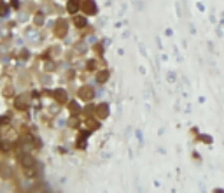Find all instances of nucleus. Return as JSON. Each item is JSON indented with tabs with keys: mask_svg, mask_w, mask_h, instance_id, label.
<instances>
[{
	"mask_svg": "<svg viewBox=\"0 0 224 193\" xmlns=\"http://www.w3.org/2000/svg\"><path fill=\"white\" fill-rule=\"evenodd\" d=\"M107 77H109V74H107V72H100L96 79H98V83H103V81H107Z\"/></svg>",
	"mask_w": 224,
	"mask_h": 193,
	"instance_id": "obj_9",
	"label": "nucleus"
},
{
	"mask_svg": "<svg viewBox=\"0 0 224 193\" xmlns=\"http://www.w3.org/2000/svg\"><path fill=\"white\" fill-rule=\"evenodd\" d=\"M93 95H95V93H93V90L89 88V86H84V88L79 90V97H81L82 100H91Z\"/></svg>",
	"mask_w": 224,
	"mask_h": 193,
	"instance_id": "obj_2",
	"label": "nucleus"
},
{
	"mask_svg": "<svg viewBox=\"0 0 224 193\" xmlns=\"http://www.w3.org/2000/svg\"><path fill=\"white\" fill-rule=\"evenodd\" d=\"M21 165H23V168L26 170V176H33V174H32V168L35 167V160H33L32 156H23Z\"/></svg>",
	"mask_w": 224,
	"mask_h": 193,
	"instance_id": "obj_1",
	"label": "nucleus"
},
{
	"mask_svg": "<svg viewBox=\"0 0 224 193\" xmlns=\"http://www.w3.org/2000/svg\"><path fill=\"white\" fill-rule=\"evenodd\" d=\"M56 32H58V35H63V33L67 32V25H65V21H60V23H58Z\"/></svg>",
	"mask_w": 224,
	"mask_h": 193,
	"instance_id": "obj_7",
	"label": "nucleus"
},
{
	"mask_svg": "<svg viewBox=\"0 0 224 193\" xmlns=\"http://www.w3.org/2000/svg\"><path fill=\"white\" fill-rule=\"evenodd\" d=\"M54 97H56V100H58V102H65V100H67V93H65V91H61V90L54 91Z\"/></svg>",
	"mask_w": 224,
	"mask_h": 193,
	"instance_id": "obj_6",
	"label": "nucleus"
},
{
	"mask_svg": "<svg viewBox=\"0 0 224 193\" xmlns=\"http://www.w3.org/2000/svg\"><path fill=\"white\" fill-rule=\"evenodd\" d=\"M84 9H86L88 14H95V12H96L95 4H93V2H89V0H88V2H84Z\"/></svg>",
	"mask_w": 224,
	"mask_h": 193,
	"instance_id": "obj_5",
	"label": "nucleus"
},
{
	"mask_svg": "<svg viewBox=\"0 0 224 193\" xmlns=\"http://www.w3.org/2000/svg\"><path fill=\"white\" fill-rule=\"evenodd\" d=\"M81 9V4L77 2V0H69V11L70 12H77Z\"/></svg>",
	"mask_w": 224,
	"mask_h": 193,
	"instance_id": "obj_4",
	"label": "nucleus"
},
{
	"mask_svg": "<svg viewBox=\"0 0 224 193\" xmlns=\"http://www.w3.org/2000/svg\"><path fill=\"white\" fill-rule=\"evenodd\" d=\"M109 114V109H107V105L105 104H100L96 107V118H105Z\"/></svg>",
	"mask_w": 224,
	"mask_h": 193,
	"instance_id": "obj_3",
	"label": "nucleus"
},
{
	"mask_svg": "<svg viewBox=\"0 0 224 193\" xmlns=\"http://www.w3.org/2000/svg\"><path fill=\"white\" fill-rule=\"evenodd\" d=\"M75 27H79V28L86 27V19L84 18H75Z\"/></svg>",
	"mask_w": 224,
	"mask_h": 193,
	"instance_id": "obj_8",
	"label": "nucleus"
}]
</instances>
